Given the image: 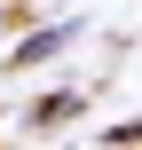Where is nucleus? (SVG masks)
<instances>
[{"label":"nucleus","mask_w":142,"mask_h":150,"mask_svg":"<svg viewBox=\"0 0 142 150\" xmlns=\"http://www.w3.org/2000/svg\"><path fill=\"white\" fill-rule=\"evenodd\" d=\"M71 32H79V24H40V32H32L8 63H16V71H24V63H47V55H63V47H71Z\"/></svg>","instance_id":"nucleus-1"},{"label":"nucleus","mask_w":142,"mask_h":150,"mask_svg":"<svg viewBox=\"0 0 142 150\" xmlns=\"http://www.w3.org/2000/svg\"><path fill=\"white\" fill-rule=\"evenodd\" d=\"M87 111V95H40L32 103V127H63V119H79Z\"/></svg>","instance_id":"nucleus-2"}]
</instances>
